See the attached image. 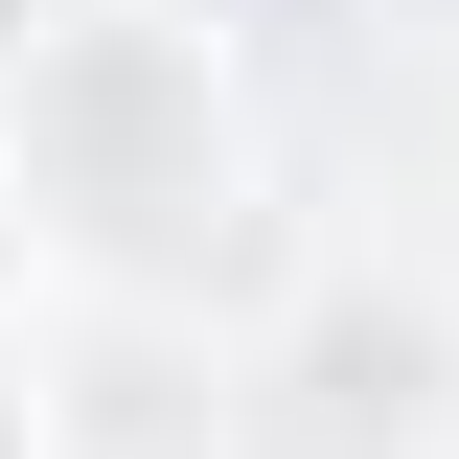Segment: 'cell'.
I'll use <instances>...</instances> for the list:
<instances>
[{"label": "cell", "instance_id": "6da1fadb", "mask_svg": "<svg viewBox=\"0 0 459 459\" xmlns=\"http://www.w3.org/2000/svg\"><path fill=\"white\" fill-rule=\"evenodd\" d=\"M0 161H23V230L92 253V276L184 299L253 253V92H230L207 23H47L23 92H0Z\"/></svg>", "mask_w": 459, "mask_h": 459}, {"label": "cell", "instance_id": "7a4b0ae2", "mask_svg": "<svg viewBox=\"0 0 459 459\" xmlns=\"http://www.w3.org/2000/svg\"><path fill=\"white\" fill-rule=\"evenodd\" d=\"M437 391H459V322H437V299H391V276L299 299V344H276V437H299V459H413V437H437Z\"/></svg>", "mask_w": 459, "mask_h": 459}, {"label": "cell", "instance_id": "3957f363", "mask_svg": "<svg viewBox=\"0 0 459 459\" xmlns=\"http://www.w3.org/2000/svg\"><path fill=\"white\" fill-rule=\"evenodd\" d=\"M23 47H47V0H0V92H23Z\"/></svg>", "mask_w": 459, "mask_h": 459}, {"label": "cell", "instance_id": "277c9868", "mask_svg": "<svg viewBox=\"0 0 459 459\" xmlns=\"http://www.w3.org/2000/svg\"><path fill=\"white\" fill-rule=\"evenodd\" d=\"M23 253H47V230H23V161H0V276H23Z\"/></svg>", "mask_w": 459, "mask_h": 459}, {"label": "cell", "instance_id": "5b68a950", "mask_svg": "<svg viewBox=\"0 0 459 459\" xmlns=\"http://www.w3.org/2000/svg\"><path fill=\"white\" fill-rule=\"evenodd\" d=\"M0 459H47V413H23V368H0Z\"/></svg>", "mask_w": 459, "mask_h": 459}]
</instances>
